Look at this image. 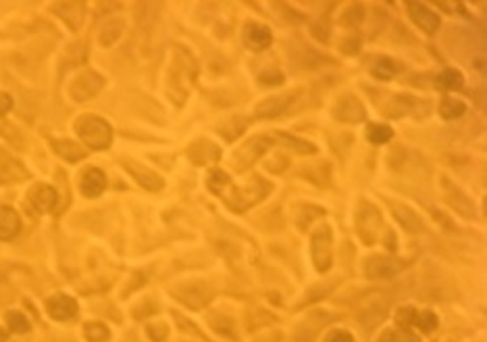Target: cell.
Here are the masks:
<instances>
[{
    "label": "cell",
    "mask_w": 487,
    "mask_h": 342,
    "mask_svg": "<svg viewBox=\"0 0 487 342\" xmlns=\"http://www.w3.org/2000/svg\"><path fill=\"white\" fill-rule=\"evenodd\" d=\"M175 296L192 309H200L213 299V288L206 282H189V284L179 286L175 290Z\"/></svg>",
    "instance_id": "cell-11"
},
{
    "label": "cell",
    "mask_w": 487,
    "mask_h": 342,
    "mask_svg": "<svg viewBox=\"0 0 487 342\" xmlns=\"http://www.w3.org/2000/svg\"><path fill=\"white\" fill-rule=\"evenodd\" d=\"M209 188L223 200L229 209L242 213L246 209L258 204L263 199H267L271 192V182L263 180L261 175H252L250 182L244 186H238L231 182V177L223 170H215L209 173Z\"/></svg>",
    "instance_id": "cell-1"
},
{
    "label": "cell",
    "mask_w": 487,
    "mask_h": 342,
    "mask_svg": "<svg viewBox=\"0 0 487 342\" xmlns=\"http://www.w3.org/2000/svg\"><path fill=\"white\" fill-rule=\"evenodd\" d=\"M281 140H283V142H288V146H292L294 150L302 152V155H310V152H315V150H317V146H313V144L306 142V140L294 138V136H290V134H281Z\"/></svg>",
    "instance_id": "cell-37"
},
{
    "label": "cell",
    "mask_w": 487,
    "mask_h": 342,
    "mask_svg": "<svg viewBox=\"0 0 487 342\" xmlns=\"http://www.w3.org/2000/svg\"><path fill=\"white\" fill-rule=\"evenodd\" d=\"M286 167H288V159H286V157H281V155H277L273 161H267V170L275 171V173L283 171Z\"/></svg>",
    "instance_id": "cell-41"
},
{
    "label": "cell",
    "mask_w": 487,
    "mask_h": 342,
    "mask_svg": "<svg viewBox=\"0 0 487 342\" xmlns=\"http://www.w3.org/2000/svg\"><path fill=\"white\" fill-rule=\"evenodd\" d=\"M188 157L194 165H206L221 157V148L209 140H198L188 148Z\"/></svg>",
    "instance_id": "cell-19"
},
{
    "label": "cell",
    "mask_w": 487,
    "mask_h": 342,
    "mask_svg": "<svg viewBox=\"0 0 487 342\" xmlns=\"http://www.w3.org/2000/svg\"><path fill=\"white\" fill-rule=\"evenodd\" d=\"M248 123H250V119H248V117H231V119L223 121V123L216 128V132H219L225 140H229V142H231V140H236L240 134L246 132Z\"/></svg>",
    "instance_id": "cell-26"
},
{
    "label": "cell",
    "mask_w": 487,
    "mask_h": 342,
    "mask_svg": "<svg viewBox=\"0 0 487 342\" xmlns=\"http://www.w3.org/2000/svg\"><path fill=\"white\" fill-rule=\"evenodd\" d=\"M258 82H261L263 86L283 84V73H281L279 69L271 67V69H265V71H261V73H258Z\"/></svg>",
    "instance_id": "cell-38"
},
{
    "label": "cell",
    "mask_w": 487,
    "mask_h": 342,
    "mask_svg": "<svg viewBox=\"0 0 487 342\" xmlns=\"http://www.w3.org/2000/svg\"><path fill=\"white\" fill-rule=\"evenodd\" d=\"M21 219L11 207H0V240H11L19 234Z\"/></svg>",
    "instance_id": "cell-23"
},
{
    "label": "cell",
    "mask_w": 487,
    "mask_h": 342,
    "mask_svg": "<svg viewBox=\"0 0 487 342\" xmlns=\"http://www.w3.org/2000/svg\"><path fill=\"white\" fill-rule=\"evenodd\" d=\"M412 323H414V326L419 323V328H421L423 332H431V330L437 328V317H435L433 311H421V314L414 315Z\"/></svg>",
    "instance_id": "cell-36"
},
{
    "label": "cell",
    "mask_w": 487,
    "mask_h": 342,
    "mask_svg": "<svg viewBox=\"0 0 487 342\" xmlns=\"http://www.w3.org/2000/svg\"><path fill=\"white\" fill-rule=\"evenodd\" d=\"M327 342H354V338H352V334L344 332V330H335L327 336Z\"/></svg>",
    "instance_id": "cell-42"
},
{
    "label": "cell",
    "mask_w": 487,
    "mask_h": 342,
    "mask_svg": "<svg viewBox=\"0 0 487 342\" xmlns=\"http://www.w3.org/2000/svg\"><path fill=\"white\" fill-rule=\"evenodd\" d=\"M356 232L365 244H373L383 232V217L375 204L360 200L356 211Z\"/></svg>",
    "instance_id": "cell-4"
},
{
    "label": "cell",
    "mask_w": 487,
    "mask_h": 342,
    "mask_svg": "<svg viewBox=\"0 0 487 342\" xmlns=\"http://www.w3.org/2000/svg\"><path fill=\"white\" fill-rule=\"evenodd\" d=\"M209 321L213 323L215 332L223 334V336H227V338H236V332H234V321H231L229 317H225V315H211V317H209Z\"/></svg>",
    "instance_id": "cell-34"
},
{
    "label": "cell",
    "mask_w": 487,
    "mask_h": 342,
    "mask_svg": "<svg viewBox=\"0 0 487 342\" xmlns=\"http://www.w3.org/2000/svg\"><path fill=\"white\" fill-rule=\"evenodd\" d=\"M385 113L389 117H404V115H412V117H425L429 113V103L417 96H408V94H398L389 100V105L385 107Z\"/></svg>",
    "instance_id": "cell-7"
},
{
    "label": "cell",
    "mask_w": 487,
    "mask_h": 342,
    "mask_svg": "<svg viewBox=\"0 0 487 342\" xmlns=\"http://www.w3.org/2000/svg\"><path fill=\"white\" fill-rule=\"evenodd\" d=\"M53 148L67 161L75 163V161H81L85 157V150L81 148L80 144L71 142V140H53Z\"/></svg>",
    "instance_id": "cell-28"
},
{
    "label": "cell",
    "mask_w": 487,
    "mask_h": 342,
    "mask_svg": "<svg viewBox=\"0 0 487 342\" xmlns=\"http://www.w3.org/2000/svg\"><path fill=\"white\" fill-rule=\"evenodd\" d=\"M279 332H265L263 336H258L254 342H279Z\"/></svg>",
    "instance_id": "cell-46"
},
{
    "label": "cell",
    "mask_w": 487,
    "mask_h": 342,
    "mask_svg": "<svg viewBox=\"0 0 487 342\" xmlns=\"http://www.w3.org/2000/svg\"><path fill=\"white\" fill-rule=\"evenodd\" d=\"M148 336L155 342H162L167 338V326L164 323H155V326H148Z\"/></svg>",
    "instance_id": "cell-40"
},
{
    "label": "cell",
    "mask_w": 487,
    "mask_h": 342,
    "mask_svg": "<svg viewBox=\"0 0 487 342\" xmlns=\"http://www.w3.org/2000/svg\"><path fill=\"white\" fill-rule=\"evenodd\" d=\"M358 48H360V44H358V40H356V38H352V40H344L342 51H344L346 55H354V53H358Z\"/></svg>",
    "instance_id": "cell-43"
},
{
    "label": "cell",
    "mask_w": 487,
    "mask_h": 342,
    "mask_svg": "<svg viewBox=\"0 0 487 342\" xmlns=\"http://www.w3.org/2000/svg\"><path fill=\"white\" fill-rule=\"evenodd\" d=\"M296 94L298 92H288V94H279V96L265 98L256 107V117H261V119H273L277 115L286 113L290 109V105L296 100Z\"/></svg>",
    "instance_id": "cell-13"
},
{
    "label": "cell",
    "mask_w": 487,
    "mask_h": 342,
    "mask_svg": "<svg viewBox=\"0 0 487 342\" xmlns=\"http://www.w3.org/2000/svg\"><path fill=\"white\" fill-rule=\"evenodd\" d=\"M105 86L103 76H98L96 71H83L80 73L71 84H69V96L78 103H83L92 96H96L100 92V88Z\"/></svg>",
    "instance_id": "cell-8"
},
{
    "label": "cell",
    "mask_w": 487,
    "mask_h": 342,
    "mask_svg": "<svg viewBox=\"0 0 487 342\" xmlns=\"http://www.w3.org/2000/svg\"><path fill=\"white\" fill-rule=\"evenodd\" d=\"M406 261L402 259H392V256H371L367 263H365V274L371 278V280H387V278H394L398 276L402 269H404Z\"/></svg>",
    "instance_id": "cell-9"
},
{
    "label": "cell",
    "mask_w": 487,
    "mask_h": 342,
    "mask_svg": "<svg viewBox=\"0 0 487 342\" xmlns=\"http://www.w3.org/2000/svg\"><path fill=\"white\" fill-rule=\"evenodd\" d=\"M369 71L377 80H394L398 71H402V65H398L394 58L389 57H375L369 65Z\"/></svg>",
    "instance_id": "cell-24"
},
{
    "label": "cell",
    "mask_w": 487,
    "mask_h": 342,
    "mask_svg": "<svg viewBox=\"0 0 487 342\" xmlns=\"http://www.w3.org/2000/svg\"><path fill=\"white\" fill-rule=\"evenodd\" d=\"M464 111H466L464 103L459 100V98H452V96L444 98L441 105H439V113H441L444 119H456V117H460Z\"/></svg>",
    "instance_id": "cell-31"
},
{
    "label": "cell",
    "mask_w": 487,
    "mask_h": 342,
    "mask_svg": "<svg viewBox=\"0 0 487 342\" xmlns=\"http://www.w3.org/2000/svg\"><path fill=\"white\" fill-rule=\"evenodd\" d=\"M313 33H315L321 42H327V38H329V28H327L325 24H317L315 29H313Z\"/></svg>",
    "instance_id": "cell-44"
},
{
    "label": "cell",
    "mask_w": 487,
    "mask_h": 342,
    "mask_svg": "<svg viewBox=\"0 0 487 342\" xmlns=\"http://www.w3.org/2000/svg\"><path fill=\"white\" fill-rule=\"evenodd\" d=\"M53 11L73 31L81 28L83 17H85V4L83 2H56V4H53Z\"/></svg>",
    "instance_id": "cell-17"
},
{
    "label": "cell",
    "mask_w": 487,
    "mask_h": 342,
    "mask_svg": "<svg viewBox=\"0 0 487 342\" xmlns=\"http://www.w3.org/2000/svg\"><path fill=\"white\" fill-rule=\"evenodd\" d=\"M83 336L90 342H105L108 338V330L100 321H90L83 326Z\"/></svg>",
    "instance_id": "cell-32"
},
{
    "label": "cell",
    "mask_w": 487,
    "mask_h": 342,
    "mask_svg": "<svg viewBox=\"0 0 487 342\" xmlns=\"http://www.w3.org/2000/svg\"><path fill=\"white\" fill-rule=\"evenodd\" d=\"M11 107H13V100H11V96L9 94H0V115H4L6 111H11Z\"/></svg>",
    "instance_id": "cell-45"
},
{
    "label": "cell",
    "mask_w": 487,
    "mask_h": 342,
    "mask_svg": "<svg viewBox=\"0 0 487 342\" xmlns=\"http://www.w3.org/2000/svg\"><path fill=\"white\" fill-rule=\"evenodd\" d=\"M80 188L81 192H83V197L94 199V197H98L107 188V175L100 170H96V167H88V170L81 173Z\"/></svg>",
    "instance_id": "cell-18"
},
{
    "label": "cell",
    "mask_w": 487,
    "mask_h": 342,
    "mask_svg": "<svg viewBox=\"0 0 487 342\" xmlns=\"http://www.w3.org/2000/svg\"><path fill=\"white\" fill-rule=\"evenodd\" d=\"M392 136H394V132H392V128H387V125H381V123H371L369 128H367V140L371 144H385L392 140Z\"/></svg>",
    "instance_id": "cell-30"
},
{
    "label": "cell",
    "mask_w": 487,
    "mask_h": 342,
    "mask_svg": "<svg viewBox=\"0 0 487 342\" xmlns=\"http://www.w3.org/2000/svg\"><path fill=\"white\" fill-rule=\"evenodd\" d=\"M379 342H421L417 334H412L410 330L406 328H394V330H387L383 332V336L379 338Z\"/></svg>",
    "instance_id": "cell-33"
},
{
    "label": "cell",
    "mask_w": 487,
    "mask_h": 342,
    "mask_svg": "<svg viewBox=\"0 0 487 342\" xmlns=\"http://www.w3.org/2000/svg\"><path fill=\"white\" fill-rule=\"evenodd\" d=\"M269 136H254V138H250L248 142L242 144V146L234 152V157H231L234 167L238 171H246L250 165H254V163L269 150Z\"/></svg>",
    "instance_id": "cell-5"
},
{
    "label": "cell",
    "mask_w": 487,
    "mask_h": 342,
    "mask_svg": "<svg viewBox=\"0 0 487 342\" xmlns=\"http://www.w3.org/2000/svg\"><path fill=\"white\" fill-rule=\"evenodd\" d=\"M27 200H29V204H31L38 213H48V211H53L54 207H56L58 195H56V190L51 188L48 184H36V186L29 190Z\"/></svg>",
    "instance_id": "cell-14"
},
{
    "label": "cell",
    "mask_w": 487,
    "mask_h": 342,
    "mask_svg": "<svg viewBox=\"0 0 487 342\" xmlns=\"http://www.w3.org/2000/svg\"><path fill=\"white\" fill-rule=\"evenodd\" d=\"M333 117L337 121H344V123H360L365 121L367 117V111H365V105L354 96V94H344L335 100L333 105Z\"/></svg>",
    "instance_id": "cell-10"
},
{
    "label": "cell",
    "mask_w": 487,
    "mask_h": 342,
    "mask_svg": "<svg viewBox=\"0 0 487 342\" xmlns=\"http://www.w3.org/2000/svg\"><path fill=\"white\" fill-rule=\"evenodd\" d=\"M313 261L319 271H327L333 263V234L329 226H319L313 234Z\"/></svg>",
    "instance_id": "cell-6"
},
{
    "label": "cell",
    "mask_w": 487,
    "mask_h": 342,
    "mask_svg": "<svg viewBox=\"0 0 487 342\" xmlns=\"http://www.w3.org/2000/svg\"><path fill=\"white\" fill-rule=\"evenodd\" d=\"M123 28H125V21H123L121 17H110V19H107V21L100 26V29H98V42H100L103 46H112V44L121 38Z\"/></svg>",
    "instance_id": "cell-25"
},
{
    "label": "cell",
    "mask_w": 487,
    "mask_h": 342,
    "mask_svg": "<svg viewBox=\"0 0 487 342\" xmlns=\"http://www.w3.org/2000/svg\"><path fill=\"white\" fill-rule=\"evenodd\" d=\"M27 171L26 167L15 159L11 157L9 152L0 150V184H6V182H17V180H26Z\"/></svg>",
    "instance_id": "cell-21"
},
{
    "label": "cell",
    "mask_w": 487,
    "mask_h": 342,
    "mask_svg": "<svg viewBox=\"0 0 487 342\" xmlns=\"http://www.w3.org/2000/svg\"><path fill=\"white\" fill-rule=\"evenodd\" d=\"M46 309H48V315L53 319L67 321V319L75 317V314H78V303L71 296H67V294H54L46 301Z\"/></svg>",
    "instance_id": "cell-15"
},
{
    "label": "cell",
    "mask_w": 487,
    "mask_h": 342,
    "mask_svg": "<svg viewBox=\"0 0 487 342\" xmlns=\"http://www.w3.org/2000/svg\"><path fill=\"white\" fill-rule=\"evenodd\" d=\"M6 326L11 328V332H17V334H23L29 330V321L26 319V315L19 314V311L6 314Z\"/></svg>",
    "instance_id": "cell-35"
},
{
    "label": "cell",
    "mask_w": 487,
    "mask_h": 342,
    "mask_svg": "<svg viewBox=\"0 0 487 342\" xmlns=\"http://www.w3.org/2000/svg\"><path fill=\"white\" fill-rule=\"evenodd\" d=\"M441 188H444V197L450 202V207H454V209H456L459 213H462V215H468V217L475 215L473 202L466 199V195H462V190H459L452 182H448V180L444 177V180H441Z\"/></svg>",
    "instance_id": "cell-20"
},
{
    "label": "cell",
    "mask_w": 487,
    "mask_h": 342,
    "mask_svg": "<svg viewBox=\"0 0 487 342\" xmlns=\"http://www.w3.org/2000/svg\"><path fill=\"white\" fill-rule=\"evenodd\" d=\"M462 84H464V80H462V73L459 69H444L437 76V86L444 88V90H452L454 92V90H460Z\"/></svg>",
    "instance_id": "cell-29"
},
{
    "label": "cell",
    "mask_w": 487,
    "mask_h": 342,
    "mask_svg": "<svg viewBox=\"0 0 487 342\" xmlns=\"http://www.w3.org/2000/svg\"><path fill=\"white\" fill-rule=\"evenodd\" d=\"M6 341V332L4 330H0V342H4Z\"/></svg>",
    "instance_id": "cell-47"
},
{
    "label": "cell",
    "mask_w": 487,
    "mask_h": 342,
    "mask_svg": "<svg viewBox=\"0 0 487 342\" xmlns=\"http://www.w3.org/2000/svg\"><path fill=\"white\" fill-rule=\"evenodd\" d=\"M408 13H410V19L425 33H435L439 28V17L421 2H408Z\"/></svg>",
    "instance_id": "cell-16"
},
{
    "label": "cell",
    "mask_w": 487,
    "mask_h": 342,
    "mask_svg": "<svg viewBox=\"0 0 487 342\" xmlns=\"http://www.w3.org/2000/svg\"><path fill=\"white\" fill-rule=\"evenodd\" d=\"M394 215H396V219H398L408 232H421V229H423L421 217H419L417 213H412V211H410L408 207H404V204H394Z\"/></svg>",
    "instance_id": "cell-27"
},
{
    "label": "cell",
    "mask_w": 487,
    "mask_h": 342,
    "mask_svg": "<svg viewBox=\"0 0 487 342\" xmlns=\"http://www.w3.org/2000/svg\"><path fill=\"white\" fill-rule=\"evenodd\" d=\"M75 132L83 144H88L94 150H105L112 142V130L103 117L96 115H83L75 121Z\"/></svg>",
    "instance_id": "cell-3"
},
{
    "label": "cell",
    "mask_w": 487,
    "mask_h": 342,
    "mask_svg": "<svg viewBox=\"0 0 487 342\" xmlns=\"http://www.w3.org/2000/svg\"><path fill=\"white\" fill-rule=\"evenodd\" d=\"M365 9L360 6V4H354V6H350L348 11H346V15H344V24H348V26H358V24H362V19H365Z\"/></svg>",
    "instance_id": "cell-39"
},
{
    "label": "cell",
    "mask_w": 487,
    "mask_h": 342,
    "mask_svg": "<svg viewBox=\"0 0 487 342\" xmlns=\"http://www.w3.org/2000/svg\"><path fill=\"white\" fill-rule=\"evenodd\" d=\"M244 44L254 51V53H261V51H267L271 44H273V33L267 26L263 24H246L244 28Z\"/></svg>",
    "instance_id": "cell-12"
},
{
    "label": "cell",
    "mask_w": 487,
    "mask_h": 342,
    "mask_svg": "<svg viewBox=\"0 0 487 342\" xmlns=\"http://www.w3.org/2000/svg\"><path fill=\"white\" fill-rule=\"evenodd\" d=\"M123 165H125V170L134 175L135 182H140L146 190L157 192V190H161L162 188V180L155 173V171L146 170V167H142V165H137V163H130V161H123Z\"/></svg>",
    "instance_id": "cell-22"
},
{
    "label": "cell",
    "mask_w": 487,
    "mask_h": 342,
    "mask_svg": "<svg viewBox=\"0 0 487 342\" xmlns=\"http://www.w3.org/2000/svg\"><path fill=\"white\" fill-rule=\"evenodd\" d=\"M196 76H198L196 57L186 46L175 44L171 48L167 71H164V90H167V96L173 100L175 107H182L186 103L189 90L196 82Z\"/></svg>",
    "instance_id": "cell-2"
}]
</instances>
